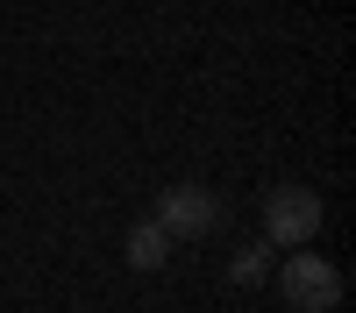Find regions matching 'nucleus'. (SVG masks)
I'll return each mask as SVG.
<instances>
[{"label": "nucleus", "mask_w": 356, "mask_h": 313, "mask_svg": "<svg viewBox=\"0 0 356 313\" xmlns=\"http://www.w3.org/2000/svg\"><path fill=\"white\" fill-rule=\"evenodd\" d=\"M314 235H321V192L314 185H271V199H264V242L307 249Z\"/></svg>", "instance_id": "nucleus-1"}, {"label": "nucleus", "mask_w": 356, "mask_h": 313, "mask_svg": "<svg viewBox=\"0 0 356 313\" xmlns=\"http://www.w3.org/2000/svg\"><path fill=\"white\" fill-rule=\"evenodd\" d=\"M278 292L300 313H335L342 306V271L328 264V256H314V249H292L285 271H278Z\"/></svg>", "instance_id": "nucleus-2"}, {"label": "nucleus", "mask_w": 356, "mask_h": 313, "mask_svg": "<svg viewBox=\"0 0 356 313\" xmlns=\"http://www.w3.org/2000/svg\"><path fill=\"white\" fill-rule=\"evenodd\" d=\"M171 242H200L207 228H221V199L207 192V185H164V199H157V214H150Z\"/></svg>", "instance_id": "nucleus-3"}, {"label": "nucleus", "mask_w": 356, "mask_h": 313, "mask_svg": "<svg viewBox=\"0 0 356 313\" xmlns=\"http://www.w3.org/2000/svg\"><path fill=\"white\" fill-rule=\"evenodd\" d=\"M122 256H129L136 271H157L164 256H171V235H164L157 221H136V228H129V242H122Z\"/></svg>", "instance_id": "nucleus-4"}, {"label": "nucleus", "mask_w": 356, "mask_h": 313, "mask_svg": "<svg viewBox=\"0 0 356 313\" xmlns=\"http://www.w3.org/2000/svg\"><path fill=\"white\" fill-rule=\"evenodd\" d=\"M264 271H271V249H264V242H257V249H235V256H228V278H235V285H257Z\"/></svg>", "instance_id": "nucleus-5"}]
</instances>
